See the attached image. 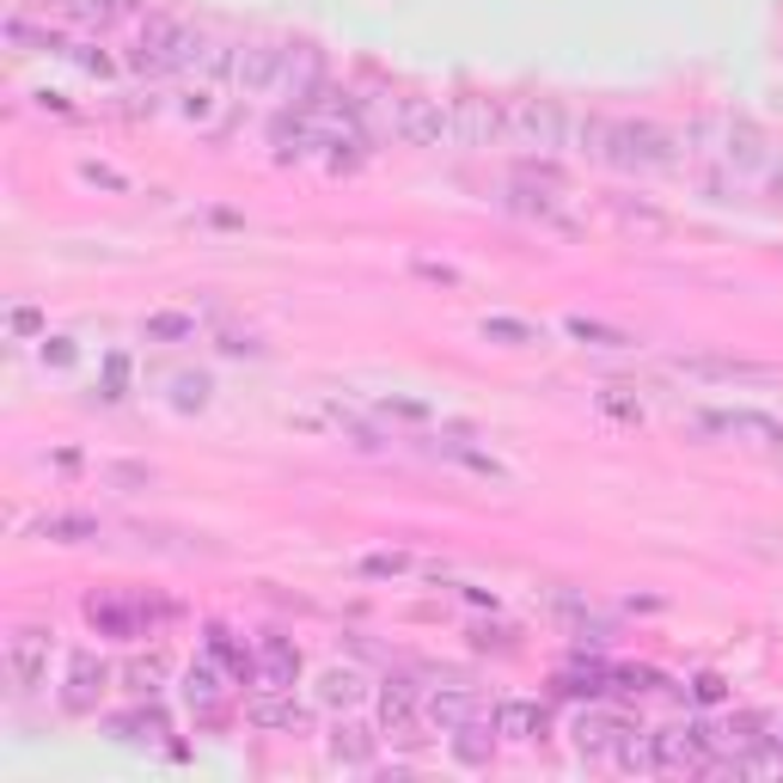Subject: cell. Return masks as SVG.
<instances>
[{"label": "cell", "instance_id": "5b68a950", "mask_svg": "<svg viewBox=\"0 0 783 783\" xmlns=\"http://www.w3.org/2000/svg\"><path fill=\"white\" fill-rule=\"evenodd\" d=\"M294 55L282 50V43H240V67H233V86H240L245 98H264L276 93L282 81H288Z\"/></svg>", "mask_w": 783, "mask_h": 783}, {"label": "cell", "instance_id": "603a6c76", "mask_svg": "<svg viewBox=\"0 0 783 783\" xmlns=\"http://www.w3.org/2000/svg\"><path fill=\"white\" fill-rule=\"evenodd\" d=\"M563 331H570L575 343H588V349H631V343H637L631 331H618V325H600V319H570Z\"/></svg>", "mask_w": 783, "mask_h": 783}, {"label": "cell", "instance_id": "ba28073f", "mask_svg": "<svg viewBox=\"0 0 783 783\" xmlns=\"http://www.w3.org/2000/svg\"><path fill=\"white\" fill-rule=\"evenodd\" d=\"M423 722L441 734H459V729H472V722H484V703L472 686H435L423 698Z\"/></svg>", "mask_w": 783, "mask_h": 783}, {"label": "cell", "instance_id": "83f0119b", "mask_svg": "<svg viewBox=\"0 0 783 783\" xmlns=\"http://www.w3.org/2000/svg\"><path fill=\"white\" fill-rule=\"evenodd\" d=\"M331 753L343 759V765H373V741H368V729H349V722H343V729L331 734Z\"/></svg>", "mask_w": 783, "mask_h": 783}, {"label": "cell", "instance_id": "ac0fdd59", "mask_svg": "<svg viewBox=\"0 0 783 783\" xmlns=\"http://www.w3.org/2000/svg\"><path fill=\"white\" fill-rule=\"evenodd\" d=\"M478 331H484V343H502V349H532V343H544V331H539V325H527V319H508V313H490V319H484Z\"/></svg>", "mask_w": 783, "mask_h": 783}, {"label": "cell", "instance_id": "277c9868", "mask_svg": "<svg viewBox=\"0 0 783 783\" xmlns=\"http://www.w3.org/2000/svg\"><path fill=\"white\" fill-rule=\"evenodd\" d=\"M392 135L404 147H447L453 141V110H441V98H399L392 110Z\"/></svg>", "mask_w": 783, "mask_h": 783}, {"label": "cell", "instance_id": "8992f818", "mask_svg": "<svg viewBox=\"0 0 783 783\" xmlns=\"http://www.w3.org/2000/svg\"><path fill=\"white\" fill-rule=\"evenodd\" d=\"M508 141V105L496 98H453V147Z\"/></svg>", "mask_w": 783, "mask_h": 783}, {"label": "cell", "instance_id": "5bb4252c", "mask_svg": "<svg viewBox=\"0 0 783 783\" xmlns=\"http://www.w3.org/2000/svg\"><path fill=\"white\" fill-rule=\"evenodd\" d=\"M508 209H520L527 221H539V226H558V233H575V214L563 209L551 190H527V184H515L508 190Z\"/></svg>", "mask_w": 783, "mask_h": 783}, {"label": "cell", "instance_id": "e0dca14e", "mask_svg": "<svg viewBox=\"0 0 783 783\" xmlns=\"http://www.w3.org/2000/svg\"><path fill=\"white\" fill-rule=\"evenodd\" d=\"M368 698V679L356 674V667H331V674L319 679V703L325 710H349V703Z\"/></svg>", "mask_w": 783, "mask_h": 783}, {"label": "cell", "instance_id": "9a60e30c", "mask_svg": "<svg viewBox=\"0 0 783 783\" xmlns=\"http://www.w3.org/2000/svg\"><path fill=\"white\" fill-rule=\"evenodd\" d=\"M257 674H264V686L294 691V679H300V649H294L288 637H264V649H257Z\"/></svg>", "mask_w": 783, "mask_h": 783}, {"label": "cell", "instance_id": "44dd1931", "mask_svg": "<svg viewBox=\"0 0 783 783\" xmlns=\"http://www.w3.org/2000/svg\"><path fill=\"white\" fill-rule=\"evenodd\" d=\"M62 7L81 19V25H98V31H105V25H117L123 13H135L141 0H62Z\"/></svg>", "mask_w": 783, "mask_h": 783}, {"label": "cell", "instance_id": "ffe728a7", "mask_svg": "<svg viewBox=\"0 0 783 783\" xmlns=\"http://www.w3.org/2000/svg\"><path fill=\"white\" fill-rule=\"evenodd\" d=\"M141 337L147 343H190V337H197V319H190V313H147Z\"/></svg>", "mask_w": 783, "mask_h": 783}, {"label": "cell", "instance_id": "7402d4cb", "mask_svg": "<svg viewBox=\"0 0 783 783\" xmlns=\"http://www.w3.org/2000/svg\"><path fill=\"white\" fill-rule=\"evenodd\" d=\"M38 532L55 544H81V539H98V520L93 515H43Z\"/></svg>", "mask_w": 783, "mask_h": 783}, {"label": "cell", "instance_id": "4dcf8cb0", "mask_svg": "<svg viewBox=\"0 0 783 783\" xmlns=\"http://www.w3.org/2000/svg\"><path fill=\"white\" fill-rule=\"evenodd\" d=\"M160 674H166V662H160V655H147V662H135L123 679H129V691H154V686H160Z\"/></svg>", "mask_w": 783, "mask_h": 783}, {"label": "cell", "instance_id": "2e32d148", "mask_svg": "<svg viewBox=\"0 0 783 783\" xmlns=\"http://www.w3.org/2000/svg\"><path fill=\"white\" fill-rule=\"evenodd\" d=\"M245 717H252L257 729H294L306 710H300V703H294L282 686H269V698H252V703H245Z\"/></svg>", "mask_w": 783, "mask_h": 783}, {"label": "cell", "instance_id": "e575fe53", "mask_svg": "<svg viewBox=\"0 0 783 783\" xmlns=\"http://www.w3.org/2000/svg\"><path fill=\"white\" fill-rule=\"evenodd\" d=\"M691 698H698V703H722V679L717 674H698V679H691Z\"/></svg>", "mask_w": 783, "mask_h": 783}, {"label": "cell", "instance_id": "8d00e7d4", "mask_svg": "<svg viewBox=\"0 0 783 783\" xmlns=\"http://www.w3.org/2000/svg\"><path fill=\"white\" fill-rule=\"evenodd\" d=\"M43 361H55V368H67V361H74V349H67V337H43Z\"/></svg>", "mask_w": 783, "mask_h": 783}, {"label": "cell", "instance_id": "d590c367", "mask_svg": "<svg viewBox=\"0 0 783 783\" xmlns=\"http://www.w3.org/2000/svg\"><path fill=\"white\" fill-rule=\"evenodd\" d=\"M361 570H368V575H404V570H411V558H399V551H392V558H368Z\"/></svg>", "mask_w": 783, "mask_h": 783}, {"label": "cell", "instance_id": "7c38bea8", "mask_svg": "<svg viewBox=\"0 0 783 783\" xmlns=\"http://www.w3.org/2000/svg\"><path fill=\"white\" fill-rule=\"evenodd\" d=\"M679 373L691 380H771L765 361H741V356H674Z\"/></svg>", "mask_w": 783, "mask_h": 783}, {"label": "cell", "instance_id": "9c48e42d", "mask_svg": "<svg viewBox=\"0 0 783 783\" xmlns=\"http://www.w3.org/2000/svg\"><path fill=\"white\" fill-rule=\"evenodd\" d=\"M698 428L753 441V447H783V423H777V416H765V411H698Z\"/></svg>", "mask_w": 783, "mask_h": 783}, {"label": "cell", "instance_id": "3957f363", "mask_svg": "<svg viewBox=\"0 0 783 783\" xmlns=\"http://www.w3.org/2000/svg\"><path fill=\"white\" fill-rule=\"evenodd\" d=\"M508 141L539 147V154H563L570 147V110L558 98H508Z\"/></svg>", "mask_w": 783, "mask_h": 783}, {"label": "cell", "instance_id": "52a82bcc", "mask_svg": "<svg viewBox=\"0 0 783 783\" xmlns=\"http://www.w3.org/2000/svg\"><path fill=\"white\" fill-rule=\"evenodd\" d=\"M50 655H55L50 631H38V624L13 631V637H7V679H13L19 691H38L43 679H50Z\"/></svg>", "mask_w": 783, "mask_h": 783}, {"label": "cell", "instance_id": "d6a6232c", "mask_svg": "<svg viewBox=\"0 0 783 783\" xmlns=\"http://www.w3.org/2000/svg\"><path fill=\"white\" fill-rule=\"evenodd\" d=\"M600 411H606V416H618V423H643V404L618 399V392H600Z\"/></svg>", "mask_w": 783, "mask_h": 783}, {"label": "cell", "instance_id": "d6986e66", "mask_svg": "<svg viewBox=\"0 0 783 783\" xmlns=\"http://www.w3.org/2000/svg\"><path fill=\"white\" fill-rule=\"evenodd\" d=\"M618 741H624L618 717H582V722H575V747H582V753H612Z\"/></svg>", "mask_w": 783, "mask_h": 783}, {"label": "cell", "instance_id": "7a4b0ae2", "mask_svg": "<svg viewBox=\"0 0 783 783\" xmlns=\"http://www.w3.org/2000/svg\"><path fill=\"white\" fill-rule=\"evenodd\" d=\"M679 154H674V135L655 129V123H612L606 135V166L618 172H667Z\"/></svg>", "mask_w": 783, "mask_h": 783}, {"label": "cell", "instance_id": "4fadbf2b", "mask_svg": "<svg viewBox=\"0 0 783 783\" xmlns=\"http://www.w3.org/2000/svg\"><path fill=\"white\" fill-rule=\"evenodd\" d=\"M544 722H551V717H544V703H532V698H502V703H496V734L515 741V747L539 741Z\"/></svg>", "mask_w": 783, "mask_h": 783}, {"label": "cell", "instance_id": "836d02e7", "mask_svg": "<svg viewBox=\"0 0 783 783\" xmlns=\"http://www.w3.org/2000/svg\"><path fill=\"white\" fill-rule=\"evenodd\" d=\"M178 110H184L190 123H209V117H214V93H209V86H197V93H190Z\"/></svg>", "mask_w": 783, "mask_h": 783}, {"label": "cell", "instance_id": "6da1fadb", "mask_svg": "<svg viewBox=\"0 0 783 783\" xmlns=\"http://www.w3.org/2000/svg\"><path fill=\"white\" fill-rule=\"evenodd\" d=\"M202 55H209L202 31H190L184 19H172V13H147L141 43L129 50V67L135 74H184V67H202Z\"/></svg>", "mask_w": 783, "mask_h": 783}, {"label": "cell", "instance_id": "1f68e13d", "mask_svg": "<svg viewBox=\"0 0 783 783\" xmlns=\"http://www.w3.org/2000/svg\"><path fill=\"white\" fill-rule=\"evenodd\" d=\"M105 478L110 484H129V490H147V484H154V472H147V465H105Z\"/></svg>", "mask_w": 783, "mask_h": 783}, {"label": "cell", "instance_id": "8fae6325", "mask_svg": "<svg viewBox=\"0 0 783 783\" xmlns=\"http://www.w3.org/2000/svg\"><path fill=\"white\" fill-rule=\"evenodd\" d=\"M416 717H423V698H416L404 679H385V691H380V729L392 734V741H416Z\"/></svg>", "mask_w": 783, "mask_h": 783}, {"label": "cell", "instance_id": "4316f807", "mask_svg": "<svg viewBox=\"0 0 783 783\" xmlns=\"http://www.w3.org/2000/svg\"><path fill=\"white\" fill-rule=\"evenodd\" d=\"M612 759H618L624 771H655V734H637V729H624V741L612 747Z\"/></svg>", "mask_w": 783, "mask_h": 783}, {"label": "cell", "instance_id": "30bf717a", "mask_svg": "<svg viewBox=\"0 0 783 783\" xmlns=\"http://www.w3.org/2000/svg\"><path fill=\"white\" fill-rule=\"evenodd\" d=\"M105 679H110V667L98 662L93 649H74V655H67V691H62V710H74V717H81V710H93L98 691H105Z\"/></svg>", "mask_w": 783, "mask_h": 783}, {"label": "cell", "instance_id": "484cf974", "mask_svg": "<svg viewBox=\"0 0 783 783\" xmlns=\"http://www.w3.org/2000/svg\"><path fill=\"white\" fill-rule=\"evenodd\" d=\"M722 154H729V166H741V172H759V166H765V141H759L753 129H729V147H722Z\"/></svg>", "mask_w": 783, "mask_h": 783}, {"label": "cell", "instance_id": "f35d334b", "mask_svg": "<svg viewBox=\"0 0 783 783\" xmlns=\"http://www.w3.org/2000/svg\"><path fill=\"white\" fill-rule=\"evenodd\" d=\"M38 325H43V319L31 313V306H19V313H13V331H38Z\"/></svg>", "mask_w": 783, "mask_h": 783}, {"label": "cell", "instance_id": "d4e9b609", "mask_svg": "<svg viewBox=\"0 0 783 783\" xmlns=\"http://www.w3.org/2000/svg\"><path fill=\"white\" fill-rule=\"evenodd\" d=\"M184 698H190V710H214V703H221V674H214L209 662H197L184 674Z\"/></svg>", "mask_w": 783, "mask_h": 783}, {"label": "cell", "instance_id": "74e56055", "mask_svg": "<svg viewBox=\"0 0 783 783\" xmlns=\"http://www.w3.org/2000/svg\"><path fill=\"white\" fill-rule=\"evenodd\" d=\"M86 184H105V190H123V178L110 166H86Z\"/></svg>", "mask_w": 783, "mask_h": 783}, {"label": "cell", "instance_id": "f546056e", "mask_svg": "<svg viewBox=\"0 0 783 783\" xmlns=\"http://www.w3.org/2000/svg\"><path fill=\"white\" fill-rule=\"evenodd\" d=\"M7 38H13L19 50H50V55L62 50V38H55V31H38L25 13H13V19H7Z\"/></svg>", "mask_w": 783, "mask_h": 783}, {"label": "cell", "instance_id": "cb8c5ba5", "mask_svg": "<svg viewBox=\"0 0 783 783\" xmlns=\"http://www.w3.org/2000/svg\"><path fill=\"white\" fill-rule=\"evenodd\" d=\"M209 649L221 655V662H226V674L240 679V686H245V679H257V655H252V649H240V643L226 637V631H209Z\"/></svg>", "mask_w": 783, "mask_h": 783}, {"label": "cell", "instance_id": "f1b7e54d", "mask_svg": "<svg viewBox=\"0 0 783 783\" xmlns=\"http://www.w3.org/2000/svg\"><path fill=\"white\" fill-rule=\"evenodd\" d=\"M110 734H123V741H154V734H166V717H160V710H135V717H110Z\"/></svg>", "mask_w": 783, "mask_h": 783}]
</instances>
